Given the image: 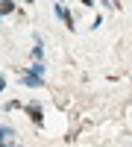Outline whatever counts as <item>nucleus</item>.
I'll return each instance as SVG.
<instances>
[{
    "mask_svg": "<svg viewBox=\"0 0 132 147\" xmlns=\"http://www.w3.org/2000/svg\"><path fill=\"white\" fill-rule=\"evenodd\" d=\"M15 9V3H12V0H3V6H0V12H12Z\"/></svg>",
    "mask_w": 132,
    "mask_h": 147,
    "instance_id": "obj_1",
    "label": "nucleus"
}]
</instances>
